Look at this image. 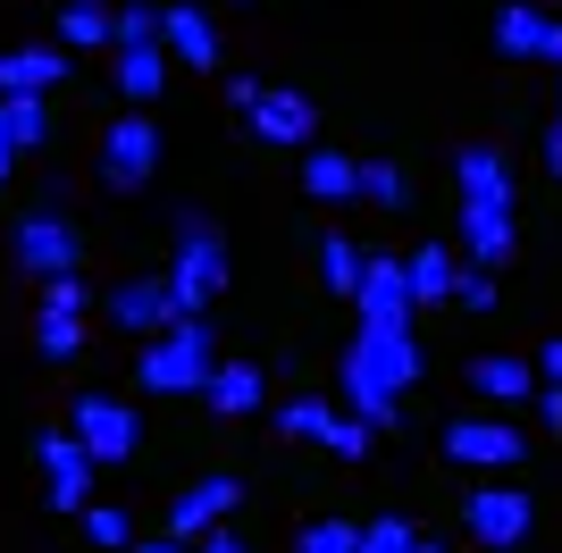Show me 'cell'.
I'll return each mask as SVG.
<instances>
[{"label": "cell", "mask_w": 562, "mask_h": 553, "mask_svg": "<svg viewBox=\"0 0 562 553\" xmlns=\"http://www.w3.org/2000/svg\"><path fill=\"white\" fill-rule=\"evenodd\" d=\"M34 352H43V361H76V352H85V276H50L43 285Z\"/></svg>", "instance_id": "cell-10"}, {"label": "cell", "mask_w": 562, "mask_h": 553, "mask_svg": "<svg viewBox=\"0 0 562 553\" xmlns=\"http://www.w3.org/2000/svg\"><path fill=\"white\" fill-rule=\"evenodd\" d=\"M76 444H85V453L93 461H126L143 444V419L126 411V403H117V394H85V403H76Z\"/></svg>", "instance_id": "cell-13"}, {"label": "cell", "mask_w": 562, "mask_h": 553, "mask_svg": "<svg viewBox=\"0 0 562 553\" xmlns=\"http://www.w3.org/2000/svg\"><path fill=\"white\" fill-rule=\"evenodd\" d=\"M303 193H311V202H361V160L311 143V151H303Z\"/></svg>", "instance_id": "cell-23"}, {"label": "cell", "mask_w": 562, "mask_h": 553, "mask_svg": "<svg viewBox=\"0 0 562 553\" xmlns=\"http://www.w3.org/2000/svg\"><path fill=\"white\" fill-rule=\"evenodd\" d=\"M34 453H43V495H50V511H85V504H93V470H101V461L76 444V428H68V437L50 428Z\"/></svg>", "instance_id": "cell-12"}, {"label": "cell", "mask_w": 562, "mask_h": 553, "mask_svg": "<svg viewBox=\"0 0 562 553\" xmlns=\"http://www.w3.org/2000/svg\"><path fill=\"white\" fill-rule=\"evenodd\" d=\"M361 202H378V210H412V177H403L395 160H361Z\"/></svg>", "instance_id": "cell-29"}, {"label": "cell", "mask_w": 562, "mask_h": 553, "mask_svg": "<svg viewBox=\"0 0 562 553\" xmlns=\"http://www.w3.org/2000/svg\"><path fill=\"white\" fill-rule=\"evenodd\" d=\"M202 403H211L218 419H252L260 411V361H218L211 386H202Z\"/></svg>", "instance_id": "cell-22"}, {"label": "cell", "mask_w": 562, "mask_h": 553, "mask_svg": "<svg viewBox=\"0 0 562 553\" xmlns=\"http://www.w3.org/2000/svg\"><path fill=\"white\" fill-rule=\"evenodd\" d=\"M160 43H168V59L193 68V76L218 68V25H211V9H193V0H168L160 9Z\"/></svg>", "instance_id": "cell-17"}, {"label": "cell", "mask_w": 562, "mask_h": 553, "mask_svg": "<svg viewBox=\"0 0 562 553\" xmlns=\"http://www.w3.org/2000/svg\"><path fill=\"white\" fill-rule=\"evenodd\" d=\"M361 269H370V252L352 244V235H319V276H328V294H361Z\"/></svg>", "instance_id": "cell-27"}, {"label": "cell", "mask_w": 562, "mask_h": 553, "mask_svg": "<svg viewBox=\"0 0 562 553\" xmlns=\"http://www.w3.org/2000/svg\"><path fill=\"white\" fill-rule=\"evenodd\" d=\"M352 311H361V319H412V260L370 252V269H361V294H352Z\"/></svg>", "instance_id": "cell-19"}, {"label": "cell", "mask_w": 562, "mask_h": 553, "mask_svg": "<svg viewBox=\"0 0 562 553\" xmlns=\"http://www.w3.org/2000/svg\"><path fill=\"white\" fill-rule=\"evenodd\" d=\"M412 377H420V336H412V319H361L345 345V369H336V386H345V411L361 419V428H395V403L412 394Z\"/></svg>", "instance_id": "cell-1"}, {"label": "cell", "mask_w": 562, "mask_h": 553, "mask_svg": "<svg viewBox=\"0 0 562 553\" xmlns=\"http://www.w3.org/2000/svg\"><path fill=\"white\" fill-rule=\"evenodd\" d=\"M538 419H546V428L562 437V386H538Z\"/></svg>", "instance_id": "cell-35"}, {"label": "cell", "mask_w": 562, "mask_h": 553, "mask_svg": "<svg viewBox=\"0 0 562 553\" xmlns=\"http://www.w3.org/2000/svg\"><path fill=\"white\" fill-rule=\"evenodd\" d=\"M235 504H244V478H227V470H218V478H193L186 495L168 504V537L202 545L211 529H227V520H235Z\"/></svg>", "instance_id": "cell-11"}, {"label": "cell", "mask_w": 562, "mask_h": 553, "mask_svg": "<svg viewBox=\"0 0 562 553\" xmlns=\"http://www.w3.org/2000/svg\"><path fill=\"white\" fill-rule=\"evenodd\" d=\"M0 143H9V151H43L50 143V101H34V92L0 101Z\"/></svg>", "instance_id": "cell-25"}, {"label": "cell", "mask_w": 562, "mask_h": 553, "mask_svg": "<svg viewBox=\"0 0 562 553\" xmlns=\"http://www.w3.org/2000/svg\"><path fill=\"white\" fill-rule=\"evenodd\" d=\"M117 101L126 110H151L160 101V84H168V43H117Z\"/></svg>", "instance_id": "cell-20"}, {"label": "cell", "mask_w": 562, "mask_h": 553, "mask_svg": "<svg viewBox=\"0 0 562 553\" xmlns=\"http://www.w3.org/2000/svg\"><path fill=\"white\" fill-rule=\"evenodd\" d=\"M135 553H193L186 537H151V545H135Z\"/></svg>", "instance_id": "cell-37"}, {"label": "cell", "mask_w": 562, "mask_h": 553, "mask_svg": "<svg viewBox=\"0 0 562 553\" xmlns=\"http://www.w3.org/2000/svg\"><path fill=\"white\" fill-rule=\"evenodd\" d=\"M59 84H68V43H25V50H0V101H18V92L50 101Z\"/></svg>", "instance_id": "cell-18"}, {"label": "cell", "mask_w": 562, "mask_h": 553, "mask_svg": "<svg viewBox=\"0 0 562 553\" xmlns=\"http://www.w3.org/2000/svg\"><path fill=\"white\" fill-rule=\"evenodd\" d=\"M117 43H160V9H117Z\"/></svg>", "instance_id": "cell-32"}, {"label": "cell", "mask_w": 562, "mask_h": 553, "mask_svg": "<svg viewBox=\"0 0 562 553\" xmlns=\"http://www.w3.org/2000/svg\"><path fill=\"white\" fill-rule=\"evenodd\" d=\"M9 260H18L25 276H76V260H85V244H76V218L59 202H34L18 210V227H9Z\"/></svg>", "instance_id": "cell-5"}, {"label": "cell", "mask_w": 562, "mask_h": 553, "mask_svg": "<svg viewBox=\"0 0 562 553\" xmlns=\"http://www.w3.org/2000/svg\"><path fill=\"white\" fill-rule=\"evenodd\" d=\"M59 9H76V0H59Z\"/></svg>", "instance_id": "cell-40"}, {"label": "cell", "mask_w": 562, "mask_h": 553, "mask_svg": "<svg viewBox=\"0 0 562 553\" xmlns=\"http://www.w3.org/2000/svg\"><path fill=\"white\" fill-rule=\"evenodd\" d=\"M361 553H446V545H437L428 529H412V520H395V511H386V520H370V529H361Z\"/></svg>", "instance_id": "cell-28"}, {"label": "cell", "mask_w": 562, "mask_h": 553, "mask_svg": "<svg viewBox=\"0 0 562 553\" xmlns=\"http://www.w3.org/2000/svg\"><path fill=\"white\" fill-rule=\"evenodd\" d=\"M151 168H160V126L143 110H126L110 135H101V184H110V193H143Z\"/></svg>", "instance_id": "cell-7"}, {"label": "cell", "mask_w": 562, "mask_h": 553, "mask_svg": "<svg viewBox=\"0 0 562 553\" xmlns=\"http://www.w3.org/2000/svg\"><path fill=\"white\" fill-rule=\"evenodd\" d=\"M495 50H504V59H554L562 68V18H546L529 0H504V9H495Z\"/></svg>", "instance_id": "cell-16"}, {"label": "cell", "mask_w": 562, "mask_h": 553, "mask_svg": "<svg viewBox=\"0 0 562 553\" xmlns=\"http://www.w3.org/2000/svg\"><path fill=\"white\" fill-rule=\"evenodd\" d=\"M453 302H462V311H495V276L470 260V269H462V294H453Z\"/></svg>", "instance_id": "cell-33"}, {"label": "cell", "mask_w": 562, "mask_h": 553, "mask_svg": "<svg viewBox=\"0 0 562 553\" xmlns=\"http://www.w3.org/2000/svg\"><path fill=\"white\" fill-rule=\"evenodd\" d=\"M244 117H252V143H285V151H311V135H319L311 92H269L260 84L252 101H244Z\"/></svg>", "instance_id": "cell-14"}, {"label": "cell", "mask_w": 562, "mask_h": 553, "mask_svg": "<svg viewBox=\"0 0 562 553\" xmlns=\"http://www.w3.org/2000/svg\"><path fill=\"white\" fill-rule=\"evenodd\" d=\"M59 43H68V50L117 43V9H110V0H76V9H59Z\"/></svg>", "instance_id": "cell-26"}, {"label": "cell", "mask_w": 562, "mask_h": 553, "mask_svg": "<svg viewBox=\"0 0 562 553\" xmlns=\"http://www.w3.org/2000/svg\"><path fill=\"white\" fill-rule=\"evenodd\" d=\"M538 377H546V386H562V336H546V345H538Z\"/></svg>", "instance_id": "cell-34"}, {"label": "cell", "mask_w": 562, "mask_h": 553, "mask_svg": "<svg viewBox=\"0 0 562 553\" xmlns=\"http://www.w3.org/2000/svg\"><path fill=\"white\" fill-rule=\"evenodd\" d=\"M177 252H168V294H177V311H186V319H202V311H211L218 302V285H227V235H218V218H202V210H177Z\"/></svg>", "instance_id": "cell-3"}, {"label": "cell", "mask_w": 562, "mask_h": 553, "mask_svg": "<svg viewBox=\"0 0 562 553\" xmlns=\"http://www.w3.org/2000/svg\"><path fill=\"white\" fill-rule=\"evenodd\" d=\"M462 294V252L453 244H420L412 252V302H453Z\"/></svg>", "instance_id": "cell-24"}, {"label": "cell", "mask_w": 562, "mask_h": 553, "mask_svg": "<svg viewBox=\"0 0 562 553\" xmlns=\"http://www.w3.org/2000/svg\"><path fill=\"white\" fill-rule=\"evenodd\" d=\"M554 126H562V101H554Z\"/></svg>", "instance_id": "cell-39"}, {"label": "cell", "mask_w": 562, "mask_h": 553, "mask_svg": "<svg viewBox=\"0 0 562 553\" xmlns=\"http://www.w3.org/2000/svg\"><path fill=\"white\" fill-rule=\"evenodd\" d=\"M453 193H462V260L504 269L520 252V218H513V168L495 143H462L453 151Z\"/></svg>", "instance_id": "cell-2"}, {"label": "cell", "mask_w": 562, "mask_h": 553, "mask_svg": "<svg viewBox=\"0 0 562 553\" xmlns=\"http://www.w3.org/2000/svg\"><path fill=\"white\" fill-rule=\"evenodd\" d=\"M76 520H85V537H93L101 553H135V520H126L117 504H85Z\"/></svg>", "instance_id": "cell-30"}, {"label": "cell", "mask_w": 562, "mask_h": 553, "mask_svg": "<svg viewBox=\"0 0 562 553\" xmlns=\"http://www.w3.org/2000/svg\"><path fill=\"white\" fill-rule=\"evenodd\" d=\"M470 386L487 394V403H529L546 377H538V361H529V352H479V361H470Z\"/></svg>", "instance_id": "cell-21"}, {"label": "cell", "mask_w": 562, "mask_h": 553, "mask_svg": "<svg viewBox=\"0 0 562 553\" xmlns=\"http://www.w3.org/2000/svg\"><path fill=\"white\" fill-rule=\"evenodd\" d=\"M446 453L462 461V470H520V461H529V437H520L513 419L470 411V419H446Z\"/></svg>", "instance_id": "cell-8"}, {"label": "cell", "mask_w": 562, "mask_h": 553, "mask_svg": "<svg viewBox=\"0 0 562 553\" xmlns=\"http://www.w3.org/2000/svg\"><path fill=\"white\" fill-rule=\"evenodd\" d=\"M193 553H244V537H235V529H211V537H202Z\"/></svg>", "instance_id": "cell-36"}, {"label": "cell", "mask_w": 562, "mask_h": 553, "mask_svg": "<svg viewBox=\"0 0 562 553\" xmlns=\"http://www.w3.org/2000/svg\"><path fill=\"white\" fill-rule=\"evenodd\" d=\"M278 428H285L294 444H319V453H336V461H361V453H370V428H361L352 411H328L319 394L285 403V411H278Z\"/></svg>", "instance_id": "cell-9"}, {"label": "cell", "mask_w": 562, "mask_h": 553, "mask_svg": "<svg viewBox=\"0 0 562 553\" xmlns=\"http://www.w3.org/2000/svg\"><path fill=\"white\" fill-rule=\"evenodd\" d=\"M462 529L487 553H520L529 529H538V504H529V486H479V495L462 504Z\"/></svg>", "instance_id": "cell-6"}, {"label": "cell", "mask_w": 562, "mask_h": 553, "mask_svg": "<svg viewBox=\"0 0 562 553\" xmlns=\"http://www.w3.org/2000/svg\"><path fill=\"white\" fill-rule=\"evenodd\" d=\"M9 160H18V151H9V143H0V184H9Z\"/></svg>", "instance_id": "cell-38"}, {"label": "cell", "mask_w": 562, "mask_h": 553, "mask_svg": "<svg viewBox=\"0 0 562 553\" xmlns=\"http://www.w3.org/2000/svg\"><path fill=\"white\" fill-rule=\"evenodd\" d=\"M218 369V336L202 319H177L168 336H151L143 345V386L151 394H202Z\"/></svg>", "instance_id": "cell-4"}, {"label": "cell", "mask_w": 562, "mask_h": 553, "mask_svg": "<svg viewBox=\"0 0 562 553\" xmlns=\"http://www.w3.org/2000/svg\"><path fill=\"white\" fill-rule=\"evenodd\" d=\"M110 319L126 327V336H143V345H151V336H168L186 311H177V294H168V276H126V285L110 294Z\"/></svg>", "instance_id": "cell-15"}, {"label": "cell", "mask_w": 562, "mask_h": 553, "mask_svg": "<svg viewBox=\"0 0 562 553\" xmlns=\"http://www.w3.org/2000/svg\"><path fill=\"white\" fill-rule=\"evenodd\" d=\"M294 553H361V529H352V520H311V529L294 537Z\"/></svg>", "instance_id": "cell-31"}]
</instances>
